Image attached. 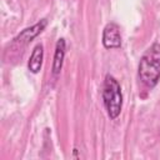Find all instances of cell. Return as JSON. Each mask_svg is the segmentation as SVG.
<instances>
[{
  "mask_svg": "<svg viewBox=\"0 0 160 160\" xmlns=\"http://www.w3.org/2000/svg\"><path fill=\"white\" fill-rule=\"evenodd\" d=\"M140 80L149 88H154L160 79V44L154 42L141 56L139 62Z\"/></svg>",
  "mask_w": 160,
  "mask_h": 160,
  "instance_id": "1",
  "label": "cell"
},
{
  "mask_svg": "<svg viewBox=\"0 0 160 160\" xmlns=\"http://www.w3.org/2000/svg\"><path fill=\"white\" fill-rule=\"evenodd\" d=\"M102 102L106 109L108 116L114 120L116 119L120 112H121V106H122V94H121V88L118 80L111 76L106 75L102 85Z\"/></svg>",
  "mask_w": 160,
  "mask_h": 160,
  "instance_id": "2",
  "label": "cell"
},
{
  "mask_svg": "<svg viewBox=\"0 0 160 160\" xmlns=\"http://www.w3.org/2000/svg\"><path fill=\"white\" fill-rule=\"evenodd\" d=\"M102 45L105 49H118L121 46V35L118 24L109 22L105 25L102 31Z\"/></svg>",
  "mask_w": 160,
  "mask_h": 160,
  "instance_id": "3",
  "label": "cell"
},
{
  "mask_svg": "<svg viewBox=\"0 0 160 160\" xmlns=\"http://www.w3.org/2000/svg\"><path fill=\"white\" fill-rule=\"evenodd\" d=\"M48 25V20L46 19H42L40 21H38L36 24H34L30 28H26L24 29L15 39H14V42L15 44H19V45H28L30 41H32L39 34H41L45 29V26Z\"/></svg>",
  "mask_w": 160,
  "mask_h": 160,
  "instance_id": "4",
  "label": "cell"
},
{
  "mask_svg": "<svg viewBox=\"0 0 160 160\" xmlns=\"http://www.w3.org/2000/svg\"><path fill=\"white\" fill-rule=\"evenodd\" d=\"M65 50H66L65 39L60 38L56 41L55 52H54V61H52V75L54 76L60 74V70H61L62 62H64V58H65Z\"/></svg>",
  "mask_w": 160,
  "mask_h": 160,
  "instance_id": "5",
  "label": "cell"
},
{
  "mask_svg": "<svg viewBox=\"0 0 160 160\" xmlns=\"http://www.w3.org/2000/svg\"><path fill=\"white\" fill-rule=\"evenodd\" d=\"M42 59H44V46L41 44H38L30 58H29V61H28V69L30 72L32 74H38L41 69V65H42Z\"/></svg>",
  "mask_w": 160,
  "mask_h": 160,
  "instance_id": "6",
  "label": "cell"
}]
</instances>
